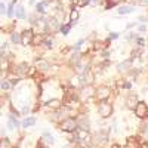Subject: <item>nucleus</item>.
I'll use <instances>...</instances> for the list:
<instances>
[{
  "label": "nucleus",
  "instance_id": "1",
  "mask_svg": "<svg viewBox=\"0 0 148 148\" xmlns=\"http://www.w3.org/2000/svg\"><path fill=\"white\" fill-rule=\"evenodd\" d=\"M58 129L64 133H74L79 129V123H77V117H67L65 120H62L58 125Z\"/></svg>",
  "mask_w": 148,
  "mask_h": 148
},
{
  "label": "nucleus",
  "instance_id": "2",
  "mask_svg": "<svg viewBox=\"0 0 148 148\" xmlns=\"http://www.w3.org/2000/svg\"><path fill=\"white\" fill-rule=\"evenodd\" d=\"M96 111L101 119H110L114 113V107L110 101H101L96 104Z\"/></svg>",
  "mask_w": 148,
  "mask_h": 148
},
{
  "label": "nucleus",
  "instance_id": "3",
  "mask_svg": "<svg viewBox=\"0 0 148 148\" xmlns=\"http://www.w3.org/2000/svg\"><path fill=\"white\" fill-rule=\"evenodd\" d=\"M111 95H113V89L108 84H99L96 88V93H95V101L101 102V101H110Z\"/></svg>",
  "mask_w": 148,
  "mask_h": 148
},
{
  "label": "nucleus",
  "instance_id": "4",
  "mask_svg": "<svg viewBox=\"0 0 148 148\" xmlns=\"http://www.w3.org/2000/svg\"><path fill=\"white\" fill-rule=\"evenodd\" d=\"M79 93H80V99H82V102L89 101V99H95L96 86H93V84H88V86H84V88H82V89L79 90Z\"/></svg>",
  "mask_w": 148,
  "mask_h": 148
},
{
  "label": "nucleus",
  "instance_id": "5",
  "mask_svg": "<svg viewBox=\"0 0 148 148\" xmlns=\"http://www.w3.org/2000/svg\"><path fill=\"white\" fill-rule=\"evenodd\" d=\"M33 67L37 70V73H40V74L49 73V71H51V68H52L51 62H49L47 59H45V58H36Z\"/></svg>",
  "mask_w": 148,
  "mask_h": 148
},
{
  "label": "nucleus",
  "instance_id": "6",
  "mask_svg": "<svg viewBox=\"0 0 148 148\" xmlns=\"http://www.w3.org/2000/svg\"><path fill=\"white\" fill-rule=\"evenodd\" d=\"M133 113H135V117L139 120H148V104L145 101H139Z\"/></svg>",
  "mask_w": 148,
  "mask_h": 148
},
{
  "label": "nucleus",
  "instance_id": "7",
  "mask_svg": "<svg viewBox=\"0 0 148 148\" xmlns=\"http://www.w3.org/2000/svg\"><path fill=\"white\" fill-rule=\"evenodd\" d=\"M30 70H31V67H30L28 62H19V64L15 65L14 70H10V71H14L15 76H18L19 79H22V77H28Z\"/></svg>",
  "mask_w": 148,
  "mask_h": 148
},
{
  "label": "nucleus",
  "instance_id": "8",
  "mask_svg": "<svg viewBox=\"0 0 148 148\" xmlns=\"http://www.w3.org/2000/svg\"><path fill=\"white\" fill-rule=\"evenodd\" d=\"M138 104H139V98H138V95H136V93H133V92H129V93L126 95V98H125V105H126V108L135 111V108H136Z\"/></svg>",
  "mask_w": 148,
  "mask_h": 148
},
{
  "label": "nucleus",
  "instance_id": "9",
  "mask_svg": "<svg viewBox=\"0 0 148 148\" xmlns=\"http://www.w3.org/2000/svg\"><path fill=\"white\" fill-rule=\"evenodd\" d=\"M21 37H22V43H21L22 46H31L34 43V39H36V33L31 28H28V30H24L21 33Z\"/></svg>",
  "mask_w": 148,
  "mask_h": 148
},
{
  "label": "nucleus",
  "instance_id": "10",
  "mask_svg": "<svg viewBox=\"0 0 148 148\" xmlns=\"http://www.w3.org/2000/svg\"><path fill=\"white\" fill-rule=\"evenodd\" d=\"M43 105H45L46 110H49L52 113V111H56L59 108H62L64 107V102L61 101V99H58V98H52V99H47Z\"/></svg>",
  "mask_w": 148,
  "mask_h": 148
},
{
  "label": "nucleus",
  "instance_id": "11",
  "mask_svg": "<svg viewBox=\"0 0 148 148\" xmlns=\"http://www.w3.org/2000/svg\"><path fill=\"white\" fill-rule=\"evenodd\" d=\"M144 142V139L139 135H135V136H127L126 142H125V148H139L141 144Z\"/></svg>",
  "mask_w": 148,
  "mask_h": 148
},
{
  "label": "nucleus",
  "instance_id": "12",
  "mask_svg": "<svg viewBox=\"0 0 148 148\" xmlns=\"http://www.w3.org/2000/svg\"><path fill=\"white\" fill-rule=\"evenodd\" d=\"M77 123H79V129H83V130H88L90 132V119L88 114H79L77 116Z\"/></svg>",
  "mask_w": 148,
  "mask_h": 148
},
{
  "label": "nucleus",
  "instance_id": "13",
  "mask_svg": "<svg viewBox=\"0 0 148 148\" xmlns=\"http://www.w3.org/2000/svg\"><path fill=\"white\" fill-rule=\"evenodd\" d=\"M6 126H8V129H9V130H18L19 127H22V126H21V121H19V120H18V117H16V116H14V114H8Z\"/></svg>",
  "mask_w": 148,
  "mask_h": 148
},
{
  "label": "nucleus",
  "instance_id": "14",
  "mask_svg": "<svg viewBox=\"0 0 148 148\" xmlns=\"http://www.w3.org/2000/svg\"><path fill=\"white\" fill-rule=\"evenodd\" d=\"M132 64H133V59H132V58L123 61V62H119V64H117V71L121 73V74H129V71L133 68Z\"/></svg>",
  "mask_w": 148,
  "mask_h": 148
},
{
  "label": "nucleus",
  "instance_id": "15",
  "mask_svg": "<svg viewBox=\"0 0 148 148\" xmlns=\"http://www.w3.org/2000/svg\"><path fill=\"white\" fill-rule=\"evenodd\" d=\"M36 123H37V119H36L34 116H27V117L22 119L21 126H22V129H28V127L36 126Z\"/></svg>",
  "mask_w": 148,
  "mask_h": 148
},
{
  "label": "nucleus",
  "instance_id": "16",
  "mask_svg": "<svg viewBox=\"0 0 148 148\" xmlns=\"http://www.w3.org/2000/svg\"><path fill=\"white\" fill-rule=\"evenodd\" d=\"M42 141L46 144V145H55V138H53V135L49 132V130H43L42 133Z\"/></svg>",
  "mask_w": 148,
  "mask_h": 148
},
{
  "label": "nucleus",
  "instance_id": "17",
  "mask_svg": "<svg viewBox=\"0 0 148 148\" xmlns=\"http://www.w3.org/2000/svg\"><path fill=\"white\" fill-rule=\"evenodd\" d=\"M117 12H119V15H129V14H132V12H135V8L129 6V5H123V6L119 8Z\"/></svg>",
  "mask_w": 148,
  "mask_h": 148
},
{
  "label": "nucleus",
  "instance_id": "18",
  "mask_svg": "<svg viewBox=\"0 0 148 148\" xmlns=\"http://www.w3.org/2000/svg\"><path fill=\"white\" fill-rule=\"evenodd\" d=\"M49 3H51V0H43V2L37 3V5H36V12H37V14H40V15H43L45 12H46L45 8H46Z\"/></svg>",
  "mask_w": 148,
  "mask_h": 148
},
{
  "label": "nucleus",
  "instance_id": "19",
  "mask_svg": "<svg viewBox=\"0 0 148 148\" xmlns=\"http://www.w3.org/2000/svg\"><path fill=\"white\" fill-rule=\"evenodd\" d=\"M139 136L148 139V120H145L142 125L139 126Z\"/></svg>",
  "mask_w": 148,
  "mask_h": 148
},
{
  "label": "nucleus",
  "instance_id": "20",
  "mask_svg": "<svg viewBox=\"0 0 148 148\" xmlns=\"http://www.w3.org/2000/svg\"><path fill=\"white\" fill-rule=\"evenodd\" d=\"M10 43H12V45H21V43H22L21 33H16V31L12 33V34H10Z\"/></svg>",
  "mask_w": 148,
  "mask_h": 148
},
{
  "label": "nucleus",
  "instance_id": "21",
  "mask_svg": "<svg viewBox=\"0 0 148 148\" xmlns=\"http://www.w3.org/2000/svg\"><path fill=\"white\" fill-rule=\"evenodd\" d=\"M53 43H55V40H53V36L47 34V36L45 37V40H43L45 47H46V49H52V47H53Z\"/></svg>",
  "mask_w": 148,
  "mask_h": 148
},
{
  "label": "nucleus",
  "instance_id": "22",
  "mask_svg": "<svg viewBox=\"0 0 148 148\" xmlns=\"http://www.w3.org/2000/svg\"><path fill=\"white\" fill-rule=\"evenodd\" d=\"M15 16L18 18V19H25L27 18V15H25V9H24V6H18L16 8V10H15Z\"/></svg>",
  "mask_w": 148,
  "mask_h": 148
},
{
  "label": "nucleus",
  "instance_id": "23",
  "mask_svg": "<svg viewBox=\"0 0 148 148\" xmlns=\"http://www.w3.org/2000/svg\"><path fill=\"white\" fill-rule=\"evenodd\" d=\"M0 89H2V92H9L10 89H14V88H12L10 82L8 79H5V80H2V83H0Z\"/></svg>",
  "mask_w": 148,
  "mask_h": 148
},
{
  "label": "nucleus",
  "instance_id": "24",
  "mask_svg": "<svg viewBox=\"0 0 148 148\" xmlns=\"http://www.w3.org/2000/svg\"><path fill=\"white\" fill-rule=\"evenodd\" d=\"M0 148H14V144L10 142V139L8 136L2 138V141H0Z\"/></svg>",
  "mask_w": 148,
  "mask_h": 148
},
{
  "label": "nucleus",
  "instance_id": "25",
  "mask_svg": "<svg viewBox=\"0 0 148 148\" xmlns=\"http://www.w3.org/2000/svg\"><path fill=\"white\" fill-rule=\"evenodd\" d=\"M16 2H18V0H12V2L9 3V6H8V16H9V18L14 16V8H15Z\"/></svg>",
  "mask_w": 148,
  "mask_h": 148
},
{
  "label": "nucleus",
  "instance_id": "26",
  "mask_svg": "<svg viewBox=\"0 0 148 148\" xmlns=\"http://www.w3.org/2000/svg\"><path fill=\"white\" fill-rule=\"evenodd\" d=\"M71 24H62V25H61V34H64V36H67L68 33H70V30H71Z\"/></svg>",
  "mask_w": 148,
  "mask_h": 148
},
{
  "label": "nucleus",
  "instance_id": "27",
  "mask_svg": "<svg viewBox=\"0 0 148 148\" xmlns=\"http://www.w3.org/2000/svg\"><path fill=\"white\" fill-rule=\"evenodd\" d=\"M77 19H79V10L77 9H73L70 12V21L71 22H77Z\"/></svg>",
  "mask_w": 148,
  "mask_h": 148
},
{
  "label": "nucleus",
  "instance_id": "28",
  "mask_svg": "<svg viewBox=\"0 0 148 148\" xmlns=\"http://www.w3.org/2000/svg\"><path fill=\"white\" fill-rule=\"evenodd\" d=\"M92 0H76V8H84L88 6Z\"/></svg>",
  "mask_w": 148,
  "mask_h": 148
},
{
  "label": "nucleus",
  "instance_id": "29",
  "mask_svg": "<svg viewBox=\"0 0 148 148\" xmlns=\"http://www.w3.org/2000/svg\"><path fill=\"white\" fill-rule=\"evenodd\" d=\"M120 3V0H107V9H111V8H114L116 5Z\"/></svg>",
  "mask_w": 148,
  "mask_h": 148
},
{
  "label": "nucleus",
  "instance_id": "30",
  "mask_svg": "<svg viewBox=\"0 0 148 148\" xmlns=\"http://www.w3.org/2000/svg\"><path fill=\"white\" fill-rule=\"evenodd\" d=\"M83 43H84V39H80L76 45H74V47H73V49H74V52H79V51H80V47L83 46Z\"/></svg>",
  "mask_w": 148,
  "mask_h": 148
},
{
  "label": "nucleus",
  "instance_id": "31",
  "mask_svg": "<svg viewBox=\"0 0 148 148\" xmlns=\"http://www.w3.org/2000/svg\"><path fill=\"white\" fill-rule=\"evenodd\" d=\"M0 12H2V15H8V6L2 2V5H0Z\"/></svg>",
  "mask_w": 148,
  "mask_h": 148
},
{
  "label": "nucleus",
  "instance_id": "32",
  "mask_svg": "<svg viewBox=\"0 0 148 148\" xmlns=\"http://www.w3.org/2000/svg\"><path fill=\"white\" fill-rule=\"evenodd\" d=\"M101 55H102V58H104V59H108V58H110V55H111V52L108 51V49H105V51H102V52H101Z\"/></svg>",
  "mask_w": 148,
  "mask_h": 148
},
{
  "label": "nucleus",
  "instance_id": "33",
  "mask_svg": "<svg viewBox=\"0 0 148 148\" xmlns=\"http://www.w3.org/2000/svg\"><path fill=\"white\" fill-rule=\"evenodd\" d=\"M36 148H47V145H46V144L42 141V138H40L39 142H37V147H36Z\"/></svg>",
  "mask_w": 148,
  "mask_h": 148
},
{
  "label": "nucleus",
  "instance_id": "34",
  "mask_svg": "<svg viewBox=\"0 0 148 148\" xmlns=\"http://www.w3.org/2000/svg\"><path fill=\"white\" fill-rule=\"evenodd\" d=\"M117 37H119V33H111V34L108 36V42H110V40H116Z\"/></svg>",
  "mask_w": 148,
  "mask_h": 148
},
{
  "label": "nucleus",
  "instance_id": "35",
  "mask_svg": "<svg viewBox=\"0 0 148 148\" xmlns=\"http://www.w3.org/2000/svg\"><path fill=\"white\" fill-rule=\"evenodd\" d=\"M141 33H144V31H147V25H144V24H141V25H139V28H138Z\"/></svg>",
  "mask_w": 148,
  "mask_h": 148
},
{
  "label": "nucleus",
  "instance_id": "36",
  "mask_svg": "<svg viewBox=\"0 0 148 148\" xmlns=\"http://www.w3.org/2000/svg\"><path fill=\"white\" fill-rule=\"evenodd\" d=\"M110 148H121V145L116 142V144H111V145H110Z\"/></svg>",
  "mask_w": 148,
  "mask_h": 148
},
{
  "label": "nucleus",
  "instance_id": "37",
  "mask_svg": "<svg viewBox=\"0 0 148 148\" xmlns=\"http://www.w3.org/2000/svg\"><path fill=\"white\" fill-rule=\"evenodd\" d=\"M139 148H148V141H144L142 144H141V147Z\"/></svg>",
  "mask_w": 148,
  "mask_h": 148
},
{
  "label": "nucleus",
  "instance_id": "38",
  "mask_svg": "<svg viewBox=\"0 0 148 148\" xmlns=\"http://www.w3.org/2000/svg\"><path fill=\"white\" fill-rule=\"evenodd\" d=\"M139 3H141V5H147V6H148V0H139Z\"/></svg>",
  "mask_w": 148,
  "mask_h": 148
},
{
  "label": "nucleus",
  "instance_id": "39",
  "mask_svg": "<svg viewBox=\"0 0 148 148\" xmlns=\"http://www.w3.org/2000/svg\"><path fill=\"white\" fill-rule=\"evenodd\" d=\"M139 21H141V22H145L147 18H145V16H139Z\"/></svg>",
  "mask_w": 148,
  "mask_h": 148
},
{
  "label": "nucleus",
  "instance_id": "40",
  "mask_svg": "<svg viewBox=\"0 0 148 148\" xmlns=\"http://www.w3.org/2000/svg\"><path fill=\"white\" fill-rule=\"evenodd\" d=\"M36 3V0H30V5H34Z\"/></svg>",
  "mask_w": 148,
  "mask_h": 148
},
{
  "label": "nucleus",
  "instance_id": "41",
  "mask_svg": "<svg viewBox=\"0 0 148 148\" xmlns=\"http://www.w3.org/2000/svg\"><path fill=\"white\" fill-rule=\"evenodd\" d=\"M92 2H93V3L96 5V3H99V0H92Z\"/></svg>",
  "mask_w": 148,
  "mask_h": 148
}]
</instances>
